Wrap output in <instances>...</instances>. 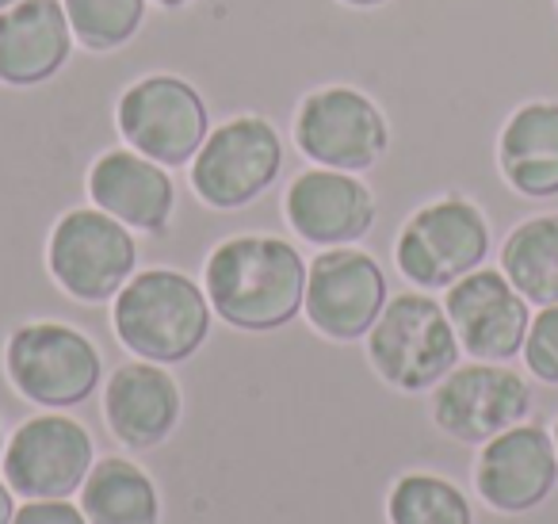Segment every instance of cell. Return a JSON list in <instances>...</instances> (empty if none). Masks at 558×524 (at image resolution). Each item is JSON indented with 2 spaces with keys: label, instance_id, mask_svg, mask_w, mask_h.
I'll list each match as a JSON object with an SVG mask.
<instances>
[{
  "label": "cell",
  "instance_id": "7402d4cb",
  "mask_svg": "<svg viewBox=\"0 0 558 524\" xmlns=\"http://www.w3.org/2000/svg\"><path fill=\"white\" fill-rule=\"evenodd\" d=\"M390 524H474L471 501L456 483L428 471H410L387 498Z\"/></svg>",
  "mask_w": 558,
  "mask_h": 524
},
{
  "label": "cell",
  "instance_id": "7a4b0ae2",
  "mask_svg": "<svg viewBox=\"0 0 558 524\" xmlns=\"http://www.w3.org/2000/svg\"><path fill=\"white\" fill-rule=\"evenodd\" d=\"M111 325L126 353L149 364H184L210 337V299L177 269L134 272L116 295Z\"/></svg>",
  "mask_w": 558,
  "mask_h": 524
},
{
  "label": "cell",
  "instance_id": "ac0fdd59",
  "mask_svg": "<svg viewBox=\"0 0 558 524\" xmlns=\"http://www.w3.org/2000/svg\"><path fill=\"white\" fill-rule=\"evenodd\" d=\"M104 417L119 444L138 448V452L165 444L180 425L177 379L165 371V364H123L104 386Z\"/></svg>",
  "mask_w": 558,
  "mask_h": 524
},
{
  "label": "cell",
  "instance_id": "277c9868",
  "mask_svg": "<svg viewBox=\"0 0 558 524\" xmlns=\"http://www.w3.org/2000/svg\"><path fill=\"white\" fill-rule=\"evenodd\" d=\"M4 371L27 402L70 409L93 398L104 379V356L65 322H27L4 345Z\"/></svg>",
  "mask_w": 558,
  "mask_h": 524
},
{
  "label": "cell",
  "instance_id": "ffe728a7",
  "mask_svg": "<svg viewBox=\"0 0 558 524\" xmlns=\"http://www.w3.org/2000/svg\"><path fill=\"white\" fill-rule=\"evenodd\" d=\"M81 509L88 524H157L161 521V498L157 486L138 463L131 460H100L93 463L85 486H81Z\"/></svg>",
  "mask_w": 558,
  "mask_h": 524
},
{
  "label": "cell",
  "instance_id": "5bb4252c",
  "mask_svg": "<svg viewBox=\"0 0 558 524\" xmlns=\"http://www.w3.org/2000/svg\"><path fill=\"white\" fill-rule=\"evenodd\" d=\"M558 483V448L543 425H512L486 440L474 463V486L497 513H527L543 505Z\"/></svg>",
  "mask_w": 558,
  "mask_h": 524
},
{
  "label": "cell",
  "instance_id": "6da1fadb",
  "mask_svg": "<svg viewBox=\"0 0 558 524\" xmlns=\"http://www.w3.org/2000/svg\"><path fill=\"white\" fill-rule=\"evenodd\" d=\"M306 272L291 241L271 234H238L210 249L203 291L226 325L245 333H271L295 322L306 299Z\"/></svg>",
  "mask_w": 558,
  "mask_h": 524
},
{
  "label": "cell",
  "instance_id": "4fadbf2b",
  "mask_svg": "<svg viewBox=\"0 0 558 524\" xmlns=\"http://www.w3.org/2000/svg\"><path fill=\"white\" fill-rule=\"evenodd\" d=\"M451 325H456L459 348L474 360L505 364L524 353V337L532 314L527 299L509 284L497 269H474L471 276L456 279L444 295Z\"/></svg>",
  "mask_w": 558,
  "mask_h": 524
},
{
  "label": "cell",
  "instance_id": "e0dca14e",
  "mask_svg": "<svg viewBox=\"0 0 558 524\" xmlns=\"http://www.w3.org/2000/svg\"><path fill=\"white\" fill-rule=\"evenodd\" d=\"M73 55L62 0H20L0 12V85L32 88L58 78Z\"/></svg>",
  "mask_w": 558,
  "mask_h": 524
},
{
  "label": "cell",
  "instance_id": "ba28073f",
  "mask_svg": "<svg viewBox=\"0 0 558 524\" xmlns=\"http://www.w3.org/2000/svg\"><path fill=\"white\" fill-rule=\"evenodd\" d=\"M283 169V142L264 116H238L207 134L192 162V192L215 211L260 200Z\"/></svg>",
  "mask_w": 558,
  "mask_h": 524
},
{
  "label": "cell",
  "instance_id": "8992f818",
  "mask_svg": "<svg viewBox=\"0 0 558 524\" xmlns=\"http://www.w3.org/2000/svg\"><path fill=\"white\" fill-rule=\"evenodd\" d=\"M47 269L70 299L108 302L138 269V246L131 226L100 207H73L50 230Z\"/></svg>",
  "mask_w": 558,
  "mask_h": 524
},
{
  "label": "cell",
  "instance_id": "9c48e42d",
  "mask_svg": "<svg viewBox=\"0 0 558 524\" xmlns=\"http://www.w3.org/2000/svg\"><path fill=\"white\" fill-rule=\"evenodd\" d=\"M295 146L322 169L364 172L387 154L390 127L372 96L352 85H326L299 104Z\"/></svg>",
  "mask_w": 558,
  "mask_h": 524
},
{
  "label": "cell",
  "instance_id": "7c38bea8",
  "mask_svg": "<svg viewBox=\"0 0 558 524\" xmlns=\"http://www.w3.org/2000/svg\"><path fill=\"white\" fill-rule=\"evenodd\" d=\"M93 437L65 414H39L24 421L4 444V483L24 501L70 498L93 471Z\"/></svg>",
  "mask_w": 558,
  "mask_h": 524
},
{
  "label": "cell",
  "instance_id": "44dd1931",
  "mask_svg": "<svg viewBox=\"0 0 558 524\" xmlns=\"http://www.w3.org/2000/svg\"><path fill=\"white\" fill-rule=\"evenodd\" d=\"M501 272L535 307L558 302V215L520 223L501 246Z\"/></svg>",
  "mask_w": 558,
  "mask_h": 524
},
{
  "label": "cell",
  "instance_id": "83f0119b",
  "mask_svg": "<svg viewBox=\"0 0 558 524\" xmlns=\"http://www.w3.org/2000/svg\"><path fill=\"white\" fill-rule=\"evenodd\" d=\"M161 9H184V4H192V0H157Z\"/></svg>",
  "mask_w": 558,
  "mask_h": 524
},
{
  "label": "cell",
  "instance_id": "4dcf8cb0",
  "mask_svg": "<svg viewBox=\"0 0 558 524\" xmlns=\"http://www.w3.org/2000/svg\"><path fill=\"white\" fill-rule=\"evenodd\" d=\"M555 448H558V425H555Z\"/></svg>",
  "mask_w": 558,
  "mask_h": 524
},
{
  "label": "cell",
  "instance_id": "3957f363",
  "mask_svg": "<svg viewBox=\"0 0 558 524\" xmlns=\"http://www.w3.org/2000/svg\"><path fill=\"white\" fill-rule=\"evenodd\" d=\"M459 337L444 302L425 291H405L383 307L367 333V360L395 391H433L459 364Z\"/></svg>",
  "mask_w": 558,
  "mask_h": 524
},
{
  "label": "cell",
  "instance_id": "484cf974",
  "mask_svg": "<svg viewBox=\"0 0 558 524\" xmlns=\"http://www.w3.org/2000/svg\"><path fill=\"white\" fill-rule=\"evenodd\" d=\"M16 493H12L9 483H0V524H12V516H16Z\"/></svg>",
  "mask_w": 558,
  "mask_h": 524
},
{
  "label": "cell",
  "instance_id": "5b68a950",
  "mask_svg": "<svg viewBox=\"0 0 558 524\" xmlns=\"http://www.w3.org/2000/svg\"><path fill=\"white\" fill-rule=\"evenodd\" d=\"M116 127L123 142L165 169L195 162L210 134V116L199 88L172 73H149L126 85L116 104Z\"/></svg>",
  "mask_w": 558,
  "mask_h": 524
},
{
  "label": "cell",
  "instance_id": "2e32d148",
  "mask_svg": "<svg viewBox=\"0 0 558 524\" xmlns=\"http://www.w3.org/2000/svg\"><path fill=\"white\" fill-rule=\"evenodd\" d=\"M88 200L131 230L165 234L177 211V184L165 165L138 150H108L88 169Z\"/></svg>",
  "mask_w": 558,
  "mask_h": 524
},
{
  "label": "cell",
  "instance_id": "4316f807",
  "mask_svg": "<svg viewBox=\"0 0 558 524\" xmlns=\"http://www.w3.org/2000/svg\"><path fill=\"white\" fill-rule=\"evenodd\" d=\"M344 4H352V9H379L387 0H344Z\"/></svg>",
  "mask_w": 558,
  "mask_h": 524
},
{
  "label": "cell",
  "instance_id": "30bf717a",
  "mask_svg": "<svg viewBox=\"0 0 558 524\" xmlns=\"http://www.w3.org/2000/svg\"><path fill=\"white\" fill-rule=\"evenodd\" d=\"M390 302L387 276L364 249L337 246L311 261L306 272V322L329 341H360Z\"/></svg>",
  "mask_w": 558,
  "mask_h": 524
},
{
  "label": "cell",
  "instance_id": "cb8c5ba5",
  "mask_svg": "<svg viewBox=\"0 0 558 524\" xmlns=\"http://www.w3.org/2000/svg\"><path fill=\"white\" fill-rule=\"evenodd\" d=\"M524 364L539 383L558 386V302L539 307L524 337Z\"/></svg>",
  "mask_w": 558,
  "mask_h": 524
},
{
  "label": "cell",
  "instance_id": "603a6c76",
  "mask_svg": "<svg viewBox=\"0 0 558 524\" xmlns=\"http://www.w3.org/2000/svg\"><path fill=\"white\" fill-rule=\"evenodd\" d=\"M62 4L73 39L93 55L126 47L146 20V0H62Z\"/></svg>",
  "mask_w": 558,
  "mask_h": 524
},
{
  "label": "cell",
  "instance_id": "f546056e",
  "mask_svg": "<svg viewBox=\"0 0 558 524\" xmlns=\"http://www.w3.org/2000/svg\"><path fill=\"white\" fill-rule=\"evenodd\" d=\"M0 455H4V429H0Z\"/></svg>",
  "mask_w": 558,
  "mask_h": 524
},
{
  "label": "cell",
  "instance_id": "d6986e66",
  "mask_svg": "<svg viewBox=\"0 0 558 524\" xmlns=\"http://www.w3.org/2000/svg\"><path fill=\"white\" fill-rule=\"evenodd\" d=\"M497 165L512 192L527 200L558 195V104L532 100L509 116L497 139Z\"/></svg>",
  "mask_w": 558,
  "mask_h": 524
},
{
  "label": "cell",
  "instance_id": "52a82bcc",
  "mask_svg": "<svg viewBox=\"0 0 558 524\" xmlns=\"http://www.w3.org/2000/svg\"><path fill=\"white\" fill-rule=\"evenodd\" d=\"M489 253V223L471 200L444 195L433 200L402 226L395 261L421 291H448L456 279L482 269Z\"/></svg>",
  "mask_w": 558,
  "mask_h": 524
},
{
  "label": "cell",
  "instance_id": "f1b7e54d",
  "mask_svg": "<svg viewBox=\"0 0 558 524\" xmlns=\"http://www.w3.org/2000/svg\"><path fill=\"white\" fill-rule=\"evenodd\" d=\"M12 4H20V0H0V12H4V9H12Z\"/></svg>",
  "mask_w": 558,
  "mask_h": 524
},
{
  "label": "cell",
  "instance_id": "9a60e30c",
  "mask_svg": "<svg viewBox=\"0 0 558 524\" xmlns=\"http://www.w3.org/2000/svg\"><path fill=\"white\" fill-rule=\"evenodd\" d=\"M283 211H288L291 230L322 249L360 241L375 226V215H379L372 188L356 172L322 169V165L299 172L291 180Z\"/></svg>",
  "mask_w": 558,
  "mask_h": 524
},
{
  "label": "cell",
  "instance_id": "8fae6325",
  "mask_svg": "<svg viewBox=\"0 0 558 524\" xmlns=\"http://www.w3.org/2000/svg\"><path fill=\"white\" fill-rule=\"evenodd\" d=\"M532 409L524 376L494 360L451 368L433 391V421L459 444H486L497 432L520 425Z\"/></svg>",
  "mask_w": 558,
  "mask_h": 524
},
{
  "label": "cell",
  "instance_id": "d4e9b609",
  "mask_svg": "<svg viewBox=\"0 0 558 524\" xmlns=\"http://www.w3.org/2000/svg\"><path fill=\"white\" fill-rule=\"evenodd\" d=\"M12 524H88V516L81 505H70V498H39L20 505Z\"/></svg>",
  "mask_w": 558,
  "mask_h": 524
}]
</instances>
